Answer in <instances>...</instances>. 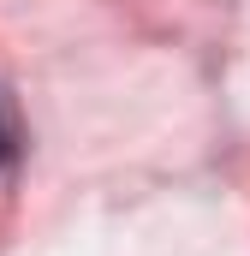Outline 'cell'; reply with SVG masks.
Wrapping results in <instances>:
<instances>
[{"instance_id":"obj_1","label":"cell","mask_w":250,"mask_h":256,"mask_svg":"<svg viewBox=\"0 0 250 256\" xmlns=\"http://www.w3.org/2000/svg\"><path fill=\"white\" fill-rule=\"evenodd\" d=\"M12 161H18V126H12V114L0 102V167H12Z\"/></svg>"}]
</instances>
